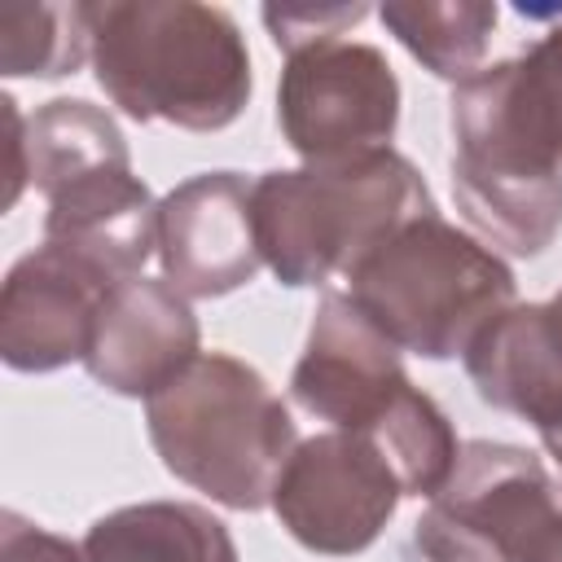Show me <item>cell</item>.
Instances as JSON below:
<instances>
[{
    "instance_id": "5b68a950",
    "label": "cell",
    "mask_w": 562,
    "mask_h": 562,
    "mask_svg": "<svg viewBox=\"0 0 562 562\" xmlns=\"http://www.w3.org/2000/svg\"><path fill=\"white\" fill-rule=\"evenodd\" d=\"M430 211L439 206L422 171L395 149L334 167L263 171L250 189L259 255L290 290L347 277L364 250Z\"/></svg>"
},
{
    "instance_id": "44dd1931",
    "label": "cell",
    "mask_w": 562,
    "mask_h": 562,
    "mask_svg": "<svg viewBox=\"0 0 562 562\" xmlns=\"http://www.w3.org/2000/svg\"><path fill=\"white\" fill-rule=\"evenodd\" d=\"M0 562H83V549L40 522L4 509L0 514Z\"/></svg>"
},
{
    "instance_id": "277c9868",
    "label": "cell",
    "mask_w": 562,
    "mask_h": 562,
    "mask_svg": "<svg viewBox=\"0 0 562 562\" xmlns=\"http://www.w3.org/2000/svg\"><path fill=\"white\" fill-rule=\"evenodd\" d=\"M342 281L378 334L422 360L465 356L518 294L514 268L439 211L400 224Z\"/></svg>"
},
{
    "instance_id": "7c38bea8",
    "label": "cell",
    "mask_w": 562,
    "mask_h": 562,
    "mask_svg": "<svg viewBox=\"0 0 562 562\" xmlns=\"http://www.w3.org/2000/svg\"><path fill=\"white\" fill-rule=\"evenodd\" d=\"M193 356H202V329L189 299L140 272L105 294L83 369L114 395L149 400Z\"/></svg>"
},
{
    "instance_id": "52a82bcc",
    "label": "cell",
    "mask_w": 562,
    "mask_h": 562,
    "mask_svg": "<svg viewBox=\"0 0 562 562\" xmlns=\"http://www.w3.org/2000/svg\"><path fill=\"white\" fill-rule=\"evenodd\" d=\"M277 127L303 167H334L391 149L400 127V79L386 53L347 35L290 53L277 79Z\"/></svg>"
},
{
    "instance_id": "8992f818",
    "label": "cell",
    "mask_w": 562,
    "mask_h": 562,
    "mask_svg": "<svg viewBox=\"0 0 562 562\" xmlns=\"http://www.w3.org/2000/svg\"><path fill=\"white\" fill-rule=\"evenodd\" d=\"M452 198L465 224L518 259H536L562 233V162L544 158L501 110L487 70L452 83Z\"/></svg>"
},
{
    "instance_id": "7402d4cb",
    "label": "cell",
    "mask_w": 562,
    "mask_h": 562,
    "mask_svg": "<svg viewBox=\"0 0 562 562\" xmlns=\"http://www.w3.org/2000/svg\"><path fill=\"white\" fill-rule=\"evenodd\" d=\"M0 114H4V132H9V193H4V206H13L22 198V189L31 184L26 180V119L18 114V101L9 92L0 97Z\"/></svg>"
},
{
    "instance_id": "3957f363",
    "label": "cell",
    "mask_w": 562,
    "mask_h": 562,
    "mask_svg": "<svg viewBox=\"0 0 562 562\" xmlns=\"http://www.w3.org/2000/svg\"><path fill=\"white\" fill-rule=\"evenodd\" d=\"M145 430L167 474L224 509L255 514L299 448L294 417L268 378L228 356H193L145 400Z\"/></svg>"
},
{
    "instance_id": "e0dca14e",
    "label": "cell",
    "mask_w": 562,
    "mask_h": 562,
    "mask_svg": "<svg viewBox=\"0 0 562 562\" xmlns=\"http://www.w3.org/2000/svg\"><path fill=\"white\" fill-rule=\"evenodd\" d=\"M378 18L430 75L461 83L483 70L501 13L487 0H391Z\"/></svg>"
},
{
    "instance_id": "ba28073f",
    "label": "cell",
    "mask_w": 562,
    "mask_h": 562,
    "mask_svg": "<svg viewBox=\"0 0 562 562\" xmlns=\"http://www.w3.org/2000/svg\"><path fill=\"white\" fill-rule=\"evenodd\" d=\"M553 514L558 492L536 452L501 439H470L448 483L426 501L413 544L426 562H518Z\"/></svg>"
},
{
    "instance_id": "d6986e66",
    "label": "cell",
    "mask_w": 562,
    "mask_h": 562,
    "mask_svg": "<svg viewBox=\"0 0 562 562\" xmlns=\"http://www.w3.org/2000/svg\"><path fill=\"white\" fill-rule=\"evenodd\" d=\"M92 61L83 4H22L0 13V70L61 79Z\"/></svg>"
},
{
    "instance_id": "7a4b0ae2",
    "label": "cell",
    "mask_w": 562,
    "mask_h": 562,
    "mask_svg": "<svg viewBox=\"0 0 562 562\" xmlns=\"http://www.w3.org/2000/svg\"><path fill=\"white\" fill-rule=\"evenodd\" d=\"M290 400L329 422V430L373 439L391 457L404 496L430 501L461 457L448 413L413 386L400 347L347 294H321L307 347L290 373Z\"/></svg>"
},
{
    "instance_id": "6da1fadb",
    "label": "cell",
    "mask_w": 562,
    "mask_h": 562,
    "mask_svg": "<svg viewBox=\"0 0 562 562\" xmlns=\"http://www.w3.org/2000/svg\"><path fill=\"white\" fill-rule=\"evenodd\" d=\"M83 13L97 88L127 119L220 132L250 105V48L233 13L198 0H105Z\"/></svg>"
},
{
    "instance_id": "5bb4252c",
    "label": "cell",
    "mask_w": 562,
    "mask_h": 562,
    "mask_svg": "<svg viewBox=\"0 0 562 562\" xmlns=\"http://www.w3.org/2000/svg\"><path fill=\"white\" fill-rule=\"evenodd\" d=\"M44 241L75 255L110 285H123L158 255V202L132 167L97 171L48 198Z\"/></svg>"
},
{
    "instance_id": "30bf717a",
    "label": "cell",
    "mask_w": 562,
    "mask_h": 562,
    "mask_svg": "<svg viewBox=\"0 0 562 562\" xmlns=\"http://www.w3.org/2000/svg\"><path fill=\"white\" fill-rule=\"evenodd\" d=\"M250 189L241 171H198L158 202L162 281L184 299H220L255 281L263 268Z\"/></svg>"
},
{
    "instance_id": "ffe728a7",
    "label": "cell",
    "mask_w": 562,
    "mask_h": 562,
    "mask_svg": "<svg viewBox=\"0 0 562 562\" xmlns=\"http://www.w3.org/2000/svg\"><path fill=\"white\" fill-rule=\"evenodd\" d=\"M364 18H369V4L360 0L356 4H263V26L285 57L325 40H342Z\"/></svg>"
},
{
    "instance_id": "4fadbf2b",
    "label": "cell",
    "mask_w": 562,
    "mask_h": 562,
    "mask_svg": "<svg viewBox=\"0 0 562 562\" xmlns=\"http://www.w3.org/2000/svg\"><path fill=\"white\" fill-rule=\"evenodd\" d=\"M474 395L522 417L562 470V307L514 303L461 356Z\"/></svg>"
},
{
    "instance_id": "603a6c76",
    "label": "cell",
    "mask_w": 562,
    "mask_h": 562,
    "mask_svg": "<svg viewBox=\"0 0 562 562\" xmlns=\"http://www.w3.org/2000/svg\"><path fill=\"white\" fill-rule=\"evenodd\" d=\"M518 562H562V509L527 540V549L518 553Z\"/></svg>"
},
{
    "instance_id": "8fae6325",
    "label": "cell",
    "mask_w": 562,
    "mask_h": 562,
    "mask_svg": "<svg viewBox=\"0 0 562 562\" xmlns=\"http://www.w3.org/2000/svg\"><path fill=\"white\" fill-rule=\"evenodd\" d=\"M110 290L105 277L48 241L26 250L0 285V360L18 373L83 360Z\"/></svg>"
},
{
    "instance_id": "2e32d148",
    "label": "cell",
    "mask_w": 562,
    "mask_h": 562,
    "mask_svg": "<svg viewBox=\"0 0 562 562\" xmlns=\"http://www.w3.org/2000/svg\"><path fill=\"white\" fill-rule=\"evenodd\" d=\"M127 167L132 154L119 123L83 97H53L26 119V180L44 198L97 171H127Z\"/></svg>"
},
{
    "instance_id": "9a60e30c",
    "label": "cell",
    "mask_w": 562,
    "mask_h": 562,
    "mask_svg": "<svg viewBox=\"0 0 562 562\" xmlns=\"http://www.w3.org/2000/svg\"><path fill=\"white\" fill-rule=\"evenodd\" d=\"M83 562H237L233 531L193 501H140L101 514L79 540Z\"/></svg>"
},
{
    "instance_id": "9c48e42d",
    "label": "cell",
    "mask_w": 562,
    "mask_h": 562,
    "mask_svg": "<svg viewBox=\"0 0 562 562\" xmlns=\"http://www.w3.org/2000/svg\"><path fill=\"white\" fill-rule=\"evenodd\" d=\"M404 483L391 457L351 430H321L299 439L277 487L272 514L312 553L351 558L364 553L395 518Z\"/></svg>"
},
{
    "instance_id": "ac0fdd59",
    "label": "cell",
    "mask_w": 562,
    "mask_h": 562,
    "mask_svg": "<svg viewBox=\"0 0 562 562\" xmlns=\"http://www.w3.org/2000/svg\"><path fill=\"white\" fill-rule=\"evenodd\" d=\"M505 119L553 162H562V22L527 53L483 66Z\"/></svg>"
},
{
    "instance_id": "cb8c5ba5",
    "label": "cell",
    "mask_w": 562,
    "mask_h": 562,
    "mask_svg": "<svg viewBox=\"0 0 562 562\" xmlns=\"http://www.w3.org/2000/svg\"><path fill=\"white\" fill-rule=\"evenodd\" d=\"M553 303H558V307H562V294H558V299H553Z\"/></svg>"
}]
</instances>
